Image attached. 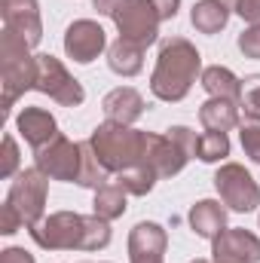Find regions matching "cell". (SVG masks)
Instances as JSON below:
<instances>
[{"mask_svg": "<svg viewBox=\"0 0 260 263\" xmlns=\"http://www.w3.org/2000/svg\"><path fill=\"white\" fill-rule=\"evenodd\" d=\"M34 245L43 251H101L110 245V220L98 214L52 211L28 230Z\"/></svg>", "mask_w": 260, "mask_h": 263, "instance_id": "obj_1", "label": "cell"}, {"mask_svg": "<svg viewBox=\"0 0 260 263\" xmlns=\"http://www.w3.org/2000/svg\"><path fill=\"white\" fill-rule=\"evenodd\" d=\"M202 55L187 37H169L159 46L156 67L150 73V92L153 98L165 104H178L190 95L193 83L202 77Z\"/></svg>", "mask_w": 260, "mask_h": 263, "instance_id": "obj_2", "label": "cell"}, {"mask_svg": "<svg viewBox=\"0 0 260 263\" xmlns=\"http://www.w3.org/2000/svg\"><path fill=\"white\" fill-rule=\"evenodd\" d=\"M147 135L150 132L132 129L123 123H98L92 135H89V144L98 156V162L110 172V175H120L123 168H132L138 162H144V150H147Z\"/></svg>", "mask_w": 260, "mask_h": 263, "instance_id": "obj_3", "label": "cell"}, {"mask_svg": "<svg viewBox=\"0 0 260 263\" xmlns=\"http://www.w3.org/2000/svg\"><path fill=\"white\" fill-rule=\"evenodd\" d=\"M0 83H3V110L6 114L37 83V55L18 34H12L6 28L0 34Z\"/></svg>", "mask_w": 260, "mask_h": 263, "instance_id": "obj_4", "label": "cell"}, {"mask_svg": "<svg viewBox=\"0 0 260 263\" xmlns=\"http://www.w3.org/2000/svg\"><path fill=\"white\" fill-rule=\"evenodd\" d=\"M181 9V0H126L123 9L114 15L120 37L138 46H153L159 40V25L172 22Z\"/></svg>", "mask_w": 260, "mask_h": 263, "instance_id": "obj_5", "label": "cell"}, {"mask_svg": "<svg viewBox=\"0 0 260 263\" xmlns=\"http://www.w3.org/2000/svg\"><path fill=\"white\" fill-rule=\"evenodd\" d=\"M46 199H49V178L37 165H31L12 178L9 193H6V205H12L15 214L22 217V227L31 230L46 217Z\"/></svg>", "mask_w": 260, "mask_h": 263, "instance_id": "obj_6", "label": "cell"}, {"mask_svg": "<svg viewBox=\"0 0 260 263\" xmlns=\"http://www.w3.org/2000/svg\"><path fill=\"white\" fill-rule=\"evenodd\" d=\"M214 190L220 202L236 214H251L260 208V184L239 162H224L214 172Z\"/></svg>", "mask_w": 260, "mask_h": 263, "instance_id": "obj_7", "label": "cell"}, {"mask_svg": "<svg viewBox=\"0 0 260 263\" xmlns=\"http://www.w3.org/2000/svg\"><path fill=\"white\" fill-rule=\"evenodd\" d=\"M34 89L49 95L62 107H80L86 101L83 83L49 52H37V83H34Z\"/></svg>", "mask_w": 260, "mask_h": 263, "instance_id": "obj_8", "label": "cell"}, {"mask_svg": "<svg viewBox=\"0 0 260 263\" xmlns=\"http://www.w3.org/2000/svg\"><path fill=\"white\" fill-rule=\"evenodd\" d=\"M34 165H37L49 181L77 184L80 165H83V144L70 141L67 135H59V138H52L46 147L34 150Z\"/></svg>", "mask_w": 260, "mask_h": 263, "instance_id": "obj_9", "label": "cell"}, {"mask_svg": "<svg viewBox=\"0 0 260 263\" xmlns=\"http://www.w3.org/2000/svg\"><path fill=\"white\" fill-rule=\"evenodd\" d=\"M107 49V34L98 22L92 18H77L65 31V52L77 65H92L101 52Z\"/></svg>", "mask_w": 260, "mask_h": 263, "instance_id": "obj_10", "label": "cell"}, {"mask_svg": "<svg viewBox=\"0 0 260 263\" xmlns=\"http://www.w3.org/2000/svg\"><path fill=\"white\" fill-rule=\"evenodd\" d=\"M214 263H260V236L245 227H227L211 242Z\"/></svg>", "mask_w": 260, "mask_h": 263, "instance_id": "obj_11", "label": "cell"}, {"mask_svg": "<svg viewBox=\"0 0 260 263\" xmlns=\"http://www.w3.org/2000/svg\"><path fill=\"white\" fill-rule=\"evenodd\" d=\"M0 15L3 28L18 34L31 49L40 46L43 40V18H40V3L37 0H0Z\"/></svg>", "mask_w": 260, "mask_h": 263, "instance_id": "obj_12", "label": "cell"}, {"mask_svg": "<svg viewBox=\"0 0 260 263\" xmlns=\"http://www.w3.org/2000/svg\"><path fill=\"white\" fill-rule=\"evenodd\" d=\"M190 153L165 132V135H147V150H144V165L156 172V178H175L187 168Z\"/></svg>", "mask_w": 260, "mask_h": 263, "instance_id": "obj_13", "label": "cell"}, {"mask_svg": "<svg viewBox=\"0 0 260 263\" xmlns=\"http://www.w3.org/2000/svg\"><path fill=\"white\" fill-rule=\"evenodd\" d=\"M15 132L25 138V144H28L31 150H40V147H46L52 138L62 135V132H59V120H55L49 110H43V107H22L18 117H15Z\"/></svg>", "mask_w": 260, "mask_h": 263, "instance_id": "obj_14", "label": "cell"}, {"mask_svg": "<svg viewBox=\"0 0 260 263\" xmlns=\"http://www.w3.org/2000/svg\"><path fill=\"white\" fill-rule=\"evenodd\" d=\"M101 110L110 123H123V126H132L144 117L147 104H144V95L132 86H120V89H110L101 101Z\"/></svg>", "mask_w": 260, "mask_h": 263, "instance_id": "obj_15", "label": "cell"}, {"mask_svg": "<svg viewBox=\"0 0 260 263\" xmlns=\"http://www.w3.org/2000/svg\"><path fill=\"white\" fill-rule=\"evenodd\" d=\"M169 248V233L165 227L153 223V220H141L135 223L129 233V260L135 257H162Z\"/></svg>", "mask_w": 260, "mask_h": 263, "instance_id": "obj_16", "label": "cell"}, {"mask_svg": "<svg viewBox=\"0 0 260 263\" xmlns=\"http://www.w3.org/2000/svg\"><path fill=\"white\" fill-rule=\"evenodd\" d=\"M187 220H190V230H193L199 239L214 242L227 230V208L220 202H214V199H199L193 208H190Z\"/></svg>", "mask_w": 260, "mask_h": 263, "instance_id": "obj_17", "label": "cell"}, {"mask_svg": "<svg viewBox=\"0 0 260 263\" xmlns=\"http://www.w3.org/2000/svg\"><path fill=\"white\" fill-rule=\"evenodd\" d=\"M239 110L242 107L236 101L208 98L199 107V123L205 126V132H233V129H239V123H242V114Z\"/></svg>", "mask_w": 260, "mask_h": 263, "instance_id": "obj_18", "label": "cell"}, {"mask_svg": "<svg viewBox=\"0 0 260 263\" xmlns=\"http://www.w3.org/2000/svg\"><path fill=\"white\" fill-rule=\"evenodd\" d=\"M199 86L208 92V98H227V101H242V80L224 65H211L202 70Z\"/></svg>", "mask_w": 260, "mask_h": 263, "instance_id": "obj_19", "label": "cell"}, {"mask_svg": "<svg viewBox=\"0 0 260 263\" xmlns=\"http://www.w3.org/2000/svg\"><path fill=\"white\" fill-rule=\"evenodd\" d=\"M107 67L117 77H138L144 70V46L132 43L126 37H117L107 46Z\"/></svg>", "mask_w": 260, "mask_h": 263, "instance_id": "obj_20", "label": "cell"}, {"mask_svg": "<svg viewBox=\"0 0 260 263\" xmlns=\"http://www.w3.org/2000/svg\"><path fill=\"white\" fill-rule=\"evenodd\" d=\"M230 3L227 0H196L190 9V25L199 34H220L230 22Z\"/></svg>", "mask_w": 260, "mask_h": 263, "instance_id": "obj_21", "label": "cell"}, {"mask_svg": "<svg viewBox=\"0 0 260 263\" xmlns=\"http://www.w3.org/2000/svg\"><path fill=\"white\" fill-rule=\"evenodd\" d=\"M126 199H129V193L110 181V184H104V187H98V190H95V199H92V214H98V217H104V220H117V217H123V214H126V208H129V202H126Z\"/></svg>", "mask_w": 260, "mask_h": 263, "instance_id": "obj_22", "label": "cell"}, {"mask_svg": "<svg viewBox=\"0 0 260 263\" xmlns=\"http://www.w3.org/2000/svg\"><path fill=\"white\" fill-rule=\"evenodd\" d=\"M156 181H159L156 172H153L150 165H144V162H138V165H132V168H123L120 175H114V184L123 187L129 196H147Z\"/></svg>", "mask_w": 260, "mask_h": 263, "instance_id": "obj_23", "label": "cell"}, {"mask_svg": "<svg viewBox=\"0 0 260 263\" xmlns=\"http://www.w3.org/2000/svg\"><path fill=\"white\" fill-rule=\"evenodd\" d=\"M80 144H83V165H80V178H77V184H80V187H86V190H98V187L110 184V181H114V175L98 162V156H95L92 144H89V141H80Z\"/></svg>", "mask_w": 260, "mask_h": 263, "instance_id": "obj_24", "label": "cell"}, {"mask_svg": "<svg viewBox=\"0 0 260 263\" xmlns=\"http://www.w3.org/2000/svg\"><path fill=\"white\" fill-rule=\"evenodd\" d=\"M230 156V138L227 132H202L196 141V159L202 162H224Z\"/></svg>", "mask_w": 260, "mask_h": 263, "instance_id": "obj_25", "label": "cell"}, {"mask_svg": "<svg viewBox=\"0 0 260 263\" xmlns=\"http://www.w3.org/2000/svg\"><path fill=\"white\" fill-rule=\"evenodd\" d=\"M239 107L245 110V120H260V73H251V77L242 80Z\"/></svg>", "mask_w": 260, "mask_h": 263, "instance_id": "obj_26", "label": "cell"}, {"mask_svg": "<svg viewBox=\"0 0 260 263\" xmlns=\"http://www.w3.org/2000/svg\"><path fill=\"white\" fill-rule=\"evenodd\" d=\"M239 141H242L245 156L254 165H260V120H242L239 123Z\"/></svg>", "mask_w": 260, "mask_h": 263, "instance_id": "obj_27", "label": "cell"}, {"mask_svg": "<svg viewBox=\"0 0 260 263\" xmlns=\"http://www.w3.org/2000/svg\"><path fill=\"white\" fill-rule=\"evenodd\" d=\"M22 168H18V144L12 135H3V162H0V178H15Z\"/></svg>", "mask_w": 260, "mask_h": 263, "instance_id": "obj_28", "label": "cell"}, {"mask_svg": "<svg viewBox=\"0 0 260 263\" xmlns=\"http://www.w3.org/2000/svg\"><path fill=\"white\" fill-rule=\"evenodd\" d=\"M236 46H239V52H242L245 59H257L260 62V25H248V28L239 34Z\"/></svg>", "mask_w": 260, "mask_h": 263, "instance_id": "obj_29", "label": "cell"}, {"mask_svg": "<svg viewBox=\"0 0 260 263\" xmlns=\"http://www.w3.org/2000/svg\"><path fill=\"white\" fill-rule=\"evenodd\" d=\"M227 3L245 25H260V0H227Z\"/></svg>", "mask_w": 260, "mask_h": 263, "instance_id": "obj_30", "label": "cell"}, {"mask_svg": "<svg viewBox=\"0 0 260 263\" xmlns=\"http://www.w3.org/2000/svg\"><path fill=\"white\" fill-rule=\"evenodd\" d=\"M169 135L190 153V159H196V141H199V135H196L193 129H187V126H172L169 129Z\"/></svg>", "mask_w": 260, "mask_h": 263, "instance_id": "obj_31", "label": "cell"}, {"mask_svg": "<svg viewBox=\"0 0 260 263\" xmlns=\"http://www.w3.org/2000/svg\"><path fill=\"white\" fill-rule=\"evenodd\" d=\"M22 230V217L15 214V208L12 205H0V233L3 236H12V233H18Z\"/></svg>", "mask_w": 260, "mask_h": 263, "instance_id": "obj_32", "label": "cell"}, {"mask_svg": "<svg viewBox=\"0 0 260 263\" xmlns=\"http://www.w3.org/2000/svg\"><path fill=\"white\" fill-rule=\"evenodd\" d=\"M0 263H37V260H34L31 251L12 245V248H3V251H0Z\"/></svg>", "mask_w": 260, "mask_h": 263, "instance_id": "obj_33", "label": "cell"}, {"mask_svg": "<svg viewBox=\"0 0 260 263\" xmlns=\"http://www.w3.org/2000/svg\"><path fill=\"white\" fill-rule=\"evenodd\" d=\"M123 3H126V0H92V6L98 9V15H107V18H114V15L123 9Z\"/></svg>", "mask_w": 260, "mask_h": 263, "instance_id": "obj_34", "label": "cell"}, {"mask_svg": "<svg viewBox=\"0 0 260 263\" xmlns=\"http://www.w3.org/2000/svg\"><path fill=\"white\" fill-rule=\"evenodd\" d=\"M129 263H165L162 257H135V260H129Z\"/></svg>", "mask_w": 260, "mask_h": 263, "instance_id": "obj_35", "label": "cell"}, {"mask_svg": "<svg viewBox=\"0 0 260 263\" xmlns=\"http://www.w3.org/2000/svg\"><path fill=\"white\" fill-rule=\"evenodd\" d=\"M190 263H211V260H202V257H196V260H190Z\"/></svg>", "mask_w": 260, "mask_h": 263, "instance_id": "obj_36", "label": "cell"}, {"mask_svg": "<svg viewBox=\"0 0 260 263\" xmlns=\"http://www.w3.org/2000/svg\"><path fill=\"white\" fill-rule=\"evenodd\" d=\"M257 223H260V217H257Z\"/></svg>", "mask_w": 260, "mask_h": 263, "instance_id": "obj_37", "label": "cell"}]
</instances>
